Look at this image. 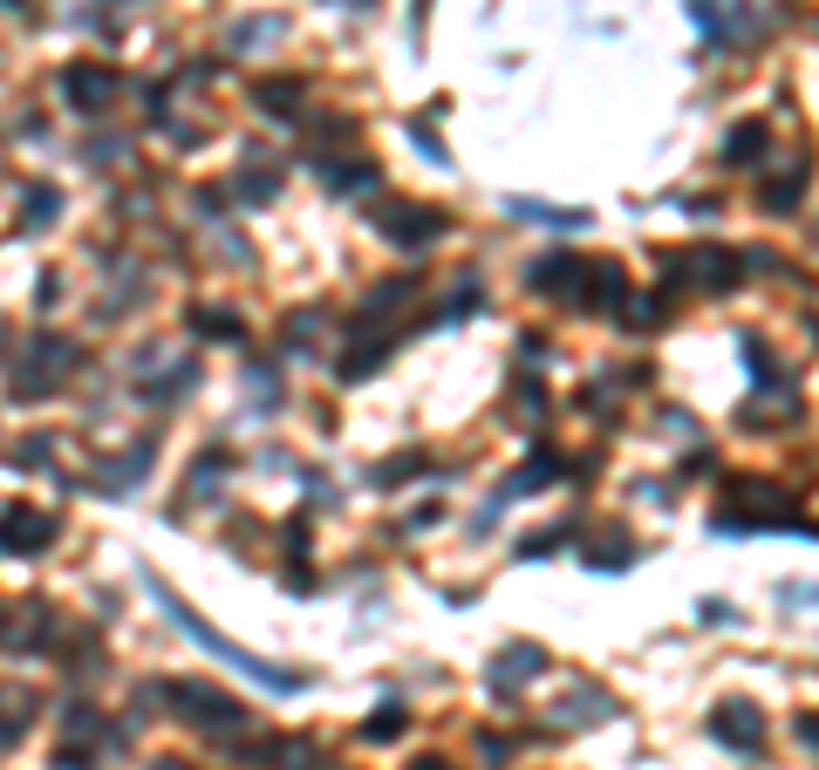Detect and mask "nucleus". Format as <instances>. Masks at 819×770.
<instances>
[{
	"instance_id": "f257e3e1",
	"label": "nucleus",
	"mask_w": 819,
	"mask_h": 770,
	"mask_svg": "<svg viewBox=\"0 0 819 770\" xmlns=\"http://www.w3.org/2000/svg\"><path fill=\"white\" fill-rule=\"evenodd\" d=\"M158 600L171 606V621H178V627H185L191 641H199V647H212V655H219V662H232V668H246V675H253V682H266V688H294V675H281V668H266V662H253V655H246V647H232V641H225L219 627H206L199 614H191V606H185V600H178L171 587H158Z\"/></svg>"
}]
</instances>
